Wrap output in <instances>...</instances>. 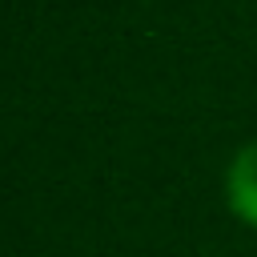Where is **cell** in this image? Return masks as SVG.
<instances>
[{
    "label": "cell",
    "mask_w": 257,
    "mask_h": 257,
    "mask_svg": "<svg viewBox=\"0 0 257 257\" xmlns=\"http://www.w3.org/2000/svg\"><path fill=\"white\" fill-rule=\"evenodd\" d=\"M225 193H229V205L241 221L257 225V141L245 145L233 165H229V177H225Z\"/></svg>",
    "instance_id": "6da1fadb"
}]
</instances>
